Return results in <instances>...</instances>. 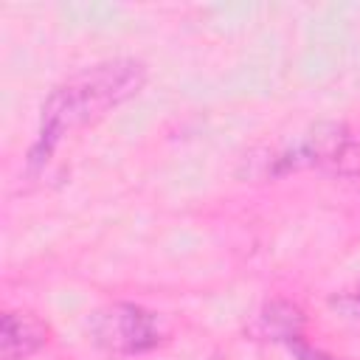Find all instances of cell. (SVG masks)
<instances>
[{"mask_svg":"<svg viewBox=\"0 0 360 360\" xmlns=\"http://www.w3.org/2000/svg\"><path fill=\"white\" fill-rule=\"evenodd\" d=\"M278 309L281 304H270V309L262 315L264 335H270L273 340H301V312L290 304H284V312Z\"/></svg>","mask_w":360,"mask_h":360,"instance_id":"4","label":"cell"},{"mask_svg":"<svg viewBox=\"0 0 360 360\" xmlns=\"http://www.w3.org/2000/svg\"><path fill=\"white\" fill-rule=\"evenodd\" d=\"M295 360H335L332 354L321 352V349H309V346H295Z\"/></svg>","mask_w":360,"mask_h":360,"instance_id":"5","label":"cell"},{"mask_svg":"<svg viewBox=\"0 0 360 360\" xmlns=\"http://www.w3.org/2000/svg\"><path fill=\"white\" fill-rule=\"evenodd\" d=\"M87 329L93 343L112 357H135L152 352L169 335L158 312L132 301H112L98 307L90 315Z\"/></svg>","mask_w":360,"mask_h":360,"instance_id":"2","label":"cell"},{"mask_svg":"<svg viewBox=\"0 0 360 360\" xmlns=\"http://www.w3.org/2000/svg\"><path fill=\"white\" fill-rule=\"evenodd\" d=\"M51 340V326L28 309H6L0 318V360H28Z\"/></svg>","mask_w":360,"mask_h":360,"instance_id":"3","label":"cell"},{"mask_svg":"<svg viewBox=\"0 0 360 360\" xmlns=\"http://www.w3.org/2000/svg\"><path fill=\"white\" fill-rule=\"evenodd\" d=\"M143 84L146 65L141 59H107L59 82L42 101L37 138L28 149V169H42L68 138L107 118L115 107L138 96Z\"/></svg>","mask_w":360,"mask_h":360,"instance_id":"1","label":"cell"}]
</instances>
